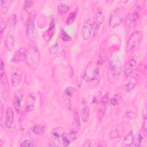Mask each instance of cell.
Listing matches in <instances>:
<instances>
[{
  "instance_id": "8",
  "label": "cell",
  "mask_w": 147,
  "mask_h": 147,
  "mask_svg": "<svg viewBox=\"0 0 147 147\" xmlns=\"http://www.w3.org/2000/svg\"><path fill=\"white\" fill-rule=\"evenodd\" d=\"M5 125L11 131H14L16 129L14 113L11 107H8L6 110L5 115Z\"/></svg>"
},
{
  "instance_id": "23",
  "label": "cell",
  "mask_w": 147,
  "mask_h": 147,
  "mask_svg": "<svg viewBox=\"0 0 147 147\" xmlns=\"http://www.w3.org/2000/svg\"><path fill=\"white\" fill-rule=\"evenodd\" d=\"M22 100V95L21 93H17L14 96L13 100V105L14 109L17 112L19 113L21 109V105Z\"/></svg>"
},
{
  "instance_id": "20",
  "label": "cell",
  "mask_w": 147,
  "mask_h": 147,
  "mask_svg": "<svg viewBox=\"0 0 147 147\" xmlns=\"http://www.w3.org/2000/svg\"><path fill=\"white\" fill-rule=\"evenodd\" d=\"M81 117L84 122H87L90 117V110L88 107L87 102L86 99H83L82 100V107L80 111Z\"/></svg>"
},
{
  "instance_id": "34",
  "label": "cell",
  "mask_w": 147,
  "mask_h": 147,
  "mask_svg": "<svg viewBox=\"0 0 147 147\" xmlns=\"http://www.w3.org/2000/svg\"><path fill=\"white\" fill-rule=\"evenodd\" d=\"M146 118H145L142 126V128L141 130V131L140 133V134L145 138V137H146V133H147V126H146Z\"/></svg>"
},
{
  "instance_id": "25",
  "label": "cell",
  "mask_w": 147,
  "mask_h": 147,
  "mask_svg": "<svg viewBox=\"0 0 147 147\" xmlns=\"http://www.w3.org/2000/svg\"><path fill=\"white\" fill-rule=\"evenodd\" d=\"M45 127L40 125H34L30 130V134H33L35 136H41L44 133Z\"/></svg>"
},
{
  "instance_id": "30",
  "label": "cell",
  "mask_w": 147,
  "mask_h": 147,
  "mask_svg": "<svg viewBox=\"0 0 147 147\" xmlns=\"http://www.w3.org/2000/svg\"><path fill=\"white\" fill-rule=\"evenodd\" d=\"M121 101H122V97L121 96V95L115 94L110 99L109 102L110 105L113 106H116L118 105L121 102Z\"/></svg>"
},
{
  "instance_id": "36",
  "label": "cell",
  "mask_w": 147,
  "mask_h": 147,
  "mask_svg": "<svg viewBox=\"0 0 147 147\" xmlns=\"http://www.w3.org/2000/svg\"><path fill=\"white\" fill-rule=\"evenodd\" d=\"M59 49V44L57 43H56V44H55L52 47H51V48L49 49V53L51 55H55L58 52Z\"/></svg>"
},
{
  "instance_id": "7",
  "label": "cell",
  "mask_w": 147,
  "mask_h": 147,
  "mask_svg": "<svg viewBox=\"0 0 147 147\" xmlns=\"http://www.w3.org/2000/svg\"><path fill=\"white\" fill-rule=\"evenodd\" d=\"M141 11L140 6H136L132 10V11L127 15L126 18L125 24L128 26H132L135 24L138 20Z\"/></svg>"
},
{
  "instance_id": "27",
  "label": "cell",
  "mask_w": 147,
  "mask_h": 147,
  "mask_svg": "<svg viewBox=\"0 0 147 147\" xmlns=\"http://www.w3.org/2000/svg\"><path fill=\"white\" fill-rule=\"evenodd\" d=\"M1 11L4 14H6L10 5L13 2V1H1Z\"/></svg>"
},
{
  "instance_id": "41",
  "label": "cell",
  "mask_w": 147,
  "mask_h": 147,
  "mask_svg": "<svg viewBox=\"0 0 147 147\" xmlns=\"http://www.w3.org/2000/svg\"><path fill=\"white\" fill-rule=\"evenodd\" d=\"M0 27H1V34H3L4 30H5L6 28H7V23L5 22L3 20H1V24H0Z\"/></svg>"
},
{
  "instance_id": "3",
  "label": "cell",
  "mask_w": 147,
  "mask_h": 147,
  "mask_svg": "<svg viewBox=\"0 0 147 147\" xmlns=\"http://www.w3.org/2000/svg\"><path fill=\"white\" fill-rule=\"evenodd\" d=\"M100 74L98 67L90 64L84 74V79L93 85H96L99 81Z\"/></svg>"
},
{
  "instance_id": "39",
  "label": "cell",
  "mask_w": 147,
  "mask_h": 147,
  "mask_svg": "<svg viewBox=\"0 0 147 147\" xmlns=\"http://www.w3.org/2000/svg\"><path fill=\"white\" fill-rule=\"evenodd\" d=\"M109 136L111 138H117L119 137V133L117 129H115L111 131L109 134Z\"/></svg>"
},
{
  "instance_id": "42",
  "label": "cell",
  "mask_w": 147,
  "mask_h": 147,
  "mask_svg": "<svg viewBox=\"0 0 147 147\" xmlns=\"http://www.w3.org/2000/svg\"><path fill=\"white\" fill-rule=\"evenodd\" d=\"M126 117L130 119H133L136 117V114L133 111H129L126 113Z\"/></svg>"
},
{
  "instance_id": "19",
  "label": "cell",
  "mask_w": 147,
  "mask_h": 147,
  "mask_svg": "<svg viewBox=\"0 0 147 147\" xmlns=\"http://www.w3.org/2000/svg\"><path fill=\"white\" fill-rule=\"evenodd\" d=\"M108 100V95L105 94L100 100V105L98 111V117L99 119H102L104 117L106 110V103Z\"/></svg>"
},
{
  "instance_id": "24",
  "label": "cell",
  "mask_w": 147,
  "mask_h": 147,
  "mask_svg": "<svg viewBox=\"0 0 147 147\" xmlns=\"http://www.w3.org/2000/svg\"><path fill=\"white\" fill-rule=\"evenodd\" d=\"M54 29H55V24H54V21H53L52 22H51L50 27L48 29V30L47 31H45L42 34L43 38L47 42H49L50 41V40L51 39L52 37L53 36V33H54V32H53Z\"/></svg>"
},
{
  "instance_id": "26",
  "label": "cell",
  "mask_w": 147,
  "mask_h": 147,
  "mask_svg": "<svg viewBox=\"0 0 147 147\" xmlns=\"http://www.w3.org/2000/svg\"><path fill=\"white\" fill-rule=\"evenodd\" d=\"M134 141V136L132 130H130L125 137L122 145L124 146H130Z\"/></svg>"
},
{
  "instance_id": "16",
  "label": "cell",
  "mask_w": 147,
  "mask_h": 147,
  "mask_svg": "<svg viewBox=\"0 0 147 147\" xmlns=\"http://www.w3.org/2000/svg\"><path fill=\"white\" fill-rule=\"evenodd\" d=\"M77 136V131L72 130L70 133L63 132L61 135L63 145L64 146H68L71 142L76 139Z\"/></svg>"
},
{
  "instance_id": "13",
  "label": "cell",
  "mask_w": 147,
  "mask_h": 147,
  "mask_svg": "<svg viewBox=\"0 0 147 147\" xmlns=\"http://www.w3.org/2000/svg\"><path fill=\"white\" fill-rule=\"evenodd\" d=\"M22 79V73L18 68H13L11 72V82L13 87H16L20 85Z\"/></svg>"
},
{
  "instance_id": "10",
  "label": "cell",
  "mask_w": 147,
  "mask_h": 147,
  "mask_svg": "<svg viewBox=\"0 0 147 147\" xmlns=\"http://www.w3.org/2000/svg\"><path fill=\"white\" fill-rule=\"evenodd\" d=\"M63 130L60 128H53L51 131V140L49 146H59L60 144V137H61Z\"/></svg>"
},
{
  "instance_id": "17",
  "label": "cell",
  "mask_w": 147,
  "mask_h": 147,
  "mask_svg": "<svg viewBox=\"0 0 147 147\" xmlns=\"http://www.w3.org/2000/svg\"><path fill=\"white\" fill-rule=\"evenodd\" d=\"M1 96L4 99H6L7 94V77L3 70H1Z\"/></svg>"
},
{
  "instance_id": "6",
  "label": "cell",
  "mask_w": 147,
  "mask_h": 147,
  "mask_svg": "<svg viewBox=\"0 0 147 147\" xmlns=\"http://www.w3.org/2000/svg\"><path fill=\"white\" fill-rule=\"evenodd\" d=\"M105 17L103 15V10L101 7H98L96 9V11L95 15L94 20L93 22V29L94 35L95 36L97 34L98 30L99 29L101 25L104 21Z\"/></svg>"
},
{
  "instance_id": "15",
  "label": "cell",
  "mask_w": 147,
  "mask_h": 147,
  "mask_svg": "<svg viewBox=\"0 0 147 147\" xmlns=\"http://www.w3.org/2000/svg\"><path fill=\"white\" fill-rule=\"evenodd\" d=\"M26 55V49H25L24 48H20L14 53L11 58V61L16 63H18L25 60Z\"/></svg>"
},
{
  "instance_id": "12",
  "label": "cell",
  "mask_w": 147,
  "mask_h": 147,
  "mask_svg": "<svg viewBox=\"0 0 147 147\" xmlns=\"http://www.w3.org/2000/svg\"><path fill=\"white\" fill-rule=\"evenodd\" d=\"M138 74L137 73L131 74L127 82L123 86V90L126 92H130L136 86L138 81Z\"/></svg>"
},
{
  "instance_id": "21",
  "label": "cell",
  "mask_w": 147,
  "mask_h": 147,
  "mask_svg": "<svg viewBox=\"0 0 147 147\" xmlns=\"http://www.w3.org/2000/svg\"><path fill=\"white\" fill-rule=\"evenodd\" d=\"M122 21V18L117 13H112L110 16L109 26L112 29L118 27Z\"/></svg>"
},
{
  "instance_id": "28",
  "label": "cell",
  "mask_w": 147,
  "mask_h": 147,
  "mask_svg": "<svg viewBox=\"0 0 147 147\" xmlns=\"http://www.w3.org/2000/svg\"><path fill=\"white\" fill-rule=\"evenodd\" d=\"M5 44L7 49L9 51H11L14 46V37L6 36L5 40Z\"/></svg>"
},
{
  "instance_id": "38",
  "label": "cell",
  "mask_w": 147,
  "mask_h": 147,
  "mask_svg": "<svg viewBox=\"0 0 147 147\" xmlns=\"http://www.w3.org/2000/svg\"><path fill=\"white\" fill-rule=\"evenodd\" d=\"M20 146L21 147H26V146H34V144H33V142L29 140H25V141H24L20 145Z\"/></svg>"
},
{
  "instance_id": "9",
  "label": "cell",
  "mask_w": 147,
  "mask_h": 147,
  "mask_svg": "<svg viewBox=\"0 0 147 147\" xmlns=\"http://www.w3.org/2000/svg\"><path fill=\"white\" fill-rule=\"evenodd\" d=\"M93 29V22L90 18L87 19L83 24L82 29V36L84 41L89 39Z\"/></svg>"
},
{
  "instance_id": "44",
  "label": "cell",
  "mask_w": 147,
  "mask_h": 147,
  "mask_svg": "<svg viewBox=\"0 0 147 147\" xmlns=\"http://www.w3.org/2000/svg\"><path fill=\"white\" fill-rule=\"evenodd\" d=\"M0 142H1V145H0V146H2V140H0Z\"/></svg>"
},
{
  "instance_id": "18",
  "label": "cell",
  "mask_w": 147,
  "mask_h": 147,
  "mask_svg": "<svg viewBox=\"0 0 147 147\" xmlns=\"http://www.w3.org/2000/svg\"><path fill=\"white\" fill-rule=\"evenodd\" d=\"M36 96L34 93H30L28 96L26 102V108L25 111L26 113H29L33 111L35 106Z\"/></svg>"
},
{
  "instance_id": "37",
  "label": "cell",
  "mask_w": 147,
  "mask_h": 147,
  "mask_svg": "<svg viewBox=\"0 0 147 147\" xmlns=\"http://www.w3.org/2000/svg\"><path fill=\"white\" fill-rule=\"evenodd\" d=\"M33 5V2L32 1H25L23 5V9L24 10H27L29 8L31 7Z\"/></svg>"
},
{
  "instance_id": "32",
  "label": "cell",
  "mask_w": 147,
  "mask_h": 147,
  "mask_svg": "<svg viewBox=\"0 0 147 147\" xmlns=\"http://www.w3.org/2000/svg\"><path fill=\"white\" fill-rule=\"evenodd\" d=\"M76 15H77V12L76 11H72V12H71L69 14V16L67 18V20H66L67 24H68V25L72 24L74 22V21H75V20L76 18Z\"/></svg>"
},
{
  "instance_id": "40",
  "label": "cell",
  "mask_w": 147,
  "mask_h": 147,
  "mask_svg": "<svg viewBox=\"0 0 147 147\" xmlns=\"http://www.w3.org/2000/svg\"><path fill=\"white\" fill-rule=\"evenodd\" d=\"M95 141L94 140H86L84 144L82 145L83 146H91L95 144Z\"/></svg>"
},
{
  "instance_id": "35",
  "label": "cell",
  "mask_w": 147,
  "mask_h": 147,
  "mask_svg": "<svg viewBox=\"0 0 147 147\" xmlns=\"http://www.w3.org/2000/svg\"><path fill=\"white\" fill-rule=\"evenodd\" d=\"M74 122L75 126L79 128L80 126V120H79L78 113L76 110L74 111Z\"/></svg>"
},
{
  "instance_id": "31",
  "label": "cell",
  "mask_w": 147,
  "mask_h": 147,
  "mask_svg": "<svg viewBox=\"0 0 147 147\" xmlns=\"http://www.w3.org/2000/svg\"><path fill=\"white\" fill-rule=\"evenodd\" d=\"M107 59V53L105 50H103L100 52V55L98 57V60L96 63L97 64L102 65Z\"/></svg>"
},
{
  "instance_id": "29",
  "label": "cell",
  "mask_w": 147,
  "mask_h": 147,
  "mask_svg": "<svg viewBox=\"0 0 147 147\" xmlns=\"http://www.w3.org/2000/svg\"><path fill=\"white\" fill-rule=\"evenodd\" d=\"M69 6L67 4L64 3H60L57 7L58 13L60 15H63L66 13L69 10Z\"/></svg>"
},
{
  "instance_id": "11",
  "label": "cell",
  "mask_w": 147,
  "mask_h": 147,
  "mask_svg": "<svg viewBox=\"0 0 147 147\" xmlns=\"http://www.w3.org/2000/svg\"><path fill=\"white\" fill-rule=\"evenodd\" d=\"M17 23V17L16 14L11 15L7 21V33L6 36H14L15 28Z\"/></svg>"
},
{
  "instance_id": "14",
  "label": "cell",
  "mask_w": 147,
  "mask_h": 147,
  "mask_svg": "<svg viewBox=\"0 0 147 147\" xmlns=\"http://www.w3.org/2000/svg\"><path fill=\"white\" fill-rule=\"evenodd\" d=\"M137 57L136 56H133L127 63L125 69H124V75L126 77L129 76V75H130L134 69L135 68V67L137 65Z\"/></svg>"
},
{
  "instance_id": "22",
  "label": "cell",
  "mask_w": 147,
  "mask_h": 147,
  "mask_svg": "<svg viewBox=\"0 0 147 147\" xmlns=\"http://www.w3.org/2000/svg\"><path fill=\"white\" fill-rule=\"evenodd\" d=\"M74 91V89L72 87H67L64 91V95L65 98V105L69 109H71V97L72 95L73 92Z\"/></svg>"
},
{
  "instance_id": "2",
  "label": "cell",
  "mask_w": 147,
  "mask_h": 147,
  "mask_svg": "<svg viewBox=\"0 0 147 147\" xmlns=\"http://www.w3.org/2000/svg\"><path fill=\"white\" fill-rule=\"evenodd\" d=\"M40 60L39 52L36 45L32 42L26 49V61L31 69H35L38 65Z\"/></svg>"
},
{
  "instance_id": "5",
  "label": "cell",
  "mask_w": 147,
  "mask_h": 147,
  "mask_svg": "<svg viewBox=\"0 0 147 147\" xmlns=\"http://www.w3.org/2000/svg\"><path fill=\"white\" fill-rule=\"evenodd\" d=\"M142 37V32L140 31H135L130 36L126 47V51L127 52H130L133 48H134L136 45L140 42Z\"/></svg>"
},
{
  "instance_id": "43",
  "label": "cell",
  "mask_w": 147,
  "mask_h": 147,
  "mask_svg": "<svg viewBox=\"0 0 147 147\" xmlns=\"http://www.w3.org/2000/svg\"><path fill=\"white\" fill-rule=\"evenodd\" d=\"M0 110H1V119L2 121L3 115V106L2 105V103H1V106H0Z\"/></svg>"
},
{
  "instance_id": "1",
  "label": "cell",
  "mask_w": 147,
  "mask_h": 147,
  "mask_svg": "<svg viewBox=\"0 0 147 147\" xmlns=\"http://www.w3.org/2000/svg\"><path fill=\"white\" fill-rule=\"evenodd\" d=\"M121 61L116 55L111 56L109 60L107 68V78L111 83H115L121 74Z\"/></svg>"
},
{
  "instance_id": "4",
  "label": "cell",
  "mask_w": 147,
  "mask_h": 147,
  "mask_svg": "<svg viewBox=\"0 0 147 147\" xmlns=\"http://www.w3.org/2000/svg\"><path fill=\"white\" fill-rule=\"evenodd\" d=\"M36 11L35 10L32 11L28 16L27 21V28L26 36L28 40L31 41H33L34 35V29H35V18L36 16Z\"/></svg>"
},
{
  "instance_id": "33",
  "label": "cell",
  "mask_w": 147,
  "mask_h": 147,
  "mask_svg": "<svg viewBox=\"0 0 147 147\" xmlns=\"http://www.w3.org/2000/svg\"><path fill=\"white\" fill-rule=\"evenodd\" d=\"M60 37L63 42L69 41L71 39L70 36H69L63 29L61 30V32L60 33Z\"/></svg>"
}]
</instances>
